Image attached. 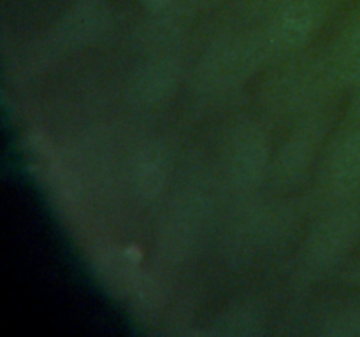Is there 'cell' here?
<instances>
[{
	"label": "cell",
	"instance_id": "6da1fadb",
	"mask_svg": "<svg viewBox=\"0 0 360 337\" xmlns=\"http://www.w3.org/2000/svg\"><path fill=\"white\" fill-rule=\"evenodd\" d=\"M266 140L260 130L245 128L236 137L232 146V172L239 181H252L262 172L266 164Z\"/></svg>",
	"mask_w": 360,
	"mask_h": 337
},
{
	"label": "cell",
	"instance_id": "7a4b0ae2",
	"mask_svg": "<svg viewBox=\"0 0 360 337\" xmlns=\"http://www.w3.org/2000/svg\"><path fill=\"white\" fill-rule=\"evenodd\" d=\"M330 181L343 192L360 186V133L348 136L336 147L330 160Z\"/></svg>",
	"mask_w": 360,
	"mask_h": 337
},
{
	"label": "cell",
	"instance_id": "3957f363",
	"mask_svg": "<svg viewBox=\"0 0 360 337\" xmlns=\"http://www.w3.org/2000/svg\"><path fill=\"white\" fill-rule=\"evenodd\" d=\"M316 13L311 4H299L288 9L274 28V42L281 48L297 46L311 34L316 25Z\"/></svg>",
	"mask_w": 360,
	"mask_h": 337
},
{
	"label": "cell",
	"instance_id": "277c9868",
	"mask_svg": "<svg viewBox=\"0 0 360 337\" xmlns=\"http://www.w3.org/2000/svg\"><path fill=\"white\" fill-rule=\"evenodd\" d=\"M176 70L171 63H157L139 74L132 84V98L141 104H151L167 95L169 88L174 84Z\"/></svg>",
	"mask_w": 360,
	"mask_h": 337
},
{
	"label": "cell",
	"instance_id": "5b68a950",
	"mask_svg": "<svg viewBox=\"0 0 360 337\" xmlns=\"http://www.w3.org/2000/svg\"><path fill=\"white\" fill-rule=\"evenodd\" d=\"M352 228H354V225L350 220L336 218L334 221H330L329 227L323 230L322 237H320L316 253L322 255L323 258H329V256L333 258V256L340 255L350 242Z\"/></svg>",
	"mask_w": 360,
	"mask_h": 337
},
{
	"label": "cell",
	"instance_id": "8992f818",
	"mask_svg": "<svg viewBox=\"0 0 360 337\" xmlns=\"http://www.w3.org/2000/svg\"><path fill=\"white\" fill-rule=\"evenodd\" d=\"M134 183L144 197H155L164 186V167L157 157L141 158L134 171Z\"/></svg>",
	"mask_w": 360,
	"mask_h": 337
},
{
	"label": "cell",
	"instance_id": "52a82bcc",
	"mask_svg": "<svg viewBox=\"0 0 360 337\" xmlns=\"http://www.w3.org/2000/svg\"><path fill=\"white\" fill-rule=\"evenodd\" d=\"M104 269V277L109 281V283L115 284V288L125 286L127 281H130L132 277V269L134 262L129 258V255H111L102 265Z\"/></svg>",
	"mask_w": 360,
	"mask_h": 337
},
{
	"label": "cell",
	"instance_id": "ba28073f",
	"mask_svg": "<svg viewBox=\"0 0 360 337\" xmlns=\"http://www.w3.org/2000/svg\"><path fill=\"white\" fill-rule=\"evenodd\" d=\"M343 69L350 77H360V18L343 46Z\"/></svg>",
	"mask_w": 360,
	"mask_h": 337
},
{
	"label": "cell",
	"instance_id": "9c48e42d",
	"mask_svg": "<svg viewBox=\"0 0 360 337\" xmlns=\"http://www.w3.org/2000/svg\"><path fill=\"white\" fill-rule=\"evenodd\" d=\"M306 154L308 153L302 150V146H292L290 151L287 153V157H285V167H287V171H292V172L304 171Z\"/></svg>",
	"mask_w": 360,
	"mask_h": 337
},
{
	"label": "cell",
	"instance_id": "30bf717a",
	"mask_svg": "<svg viewBox=\"0 0 360 337\" xmlns=\"http://www.w3.org/2000/svg\"><path fill=\"white\" fill-rule=\"evenodd\" d=\"M144 4H146L150 9H162V7H165L167 4H171L172 0H143Z\"/></svg>",
	"mask_w": 360,
	"mask_h": 337
},
{
	"label": "cell",
	"instance_id": "8fae6325",
	"mask_svg": "<svg viewBox=\"0 0 360 337\" xmlns=\"http://www.w3.org/2000/svg\"><path fill=\"white\" fill-rule=\"evenodd\" d=\"M357 111H359V114H360V95H359V102H357Z\"/></svg>",
	"mask_w": 360,
	"mask_h": 337
}]
</instances>
